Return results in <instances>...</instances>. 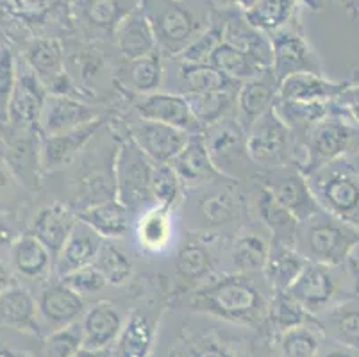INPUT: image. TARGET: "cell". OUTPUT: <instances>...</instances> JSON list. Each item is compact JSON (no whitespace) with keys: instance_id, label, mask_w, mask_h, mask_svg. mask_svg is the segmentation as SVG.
Segmentation results:
<instances>
[{"instance_id":"6da1fadb","label":"cell","mask_w":359,"mask_h":357,"mask_svg":"<svg viewBox=\"0 0 359 357\" xmlns=\"http://www.w3.org/2000/svg\"><path fill=\"white\" fill-rule=\"evenodd\" d=\"M272 295L263 274L213 275L190 291L188 306L194 313L220 322L261 329L266 323Z\"/></svg>"},{"instance_id":"7a4b0ae2","label":"cell","mask_w":359,"mask_h":357,"mask_svg":"<svg viewBox=\"0 0 359 357\" xmlns=\"http://www.w3.org/2000/svg\"><path fill=\"white\" fill-rule=\"evenodd\" d=\"M163 58H177L210 25L208 0H138Z\"/></svg>"},{"instance_id":"3957f363","label":"cell","mask_w":359,"mask_h":357,"mask_svg":"<svg viewBox=\"0 0 359 357\" xmlns=\"http://www.w3.org/2000/svg\"><path fill=\"white\" fill-rule=\"evenodd\" d=\"M286 293L309 314H324L332 307L359 299V261L351 257L341 264L306 263Z\"/></svg>"},{"instance_id":"277c9868","label":"cell","mask_w":359,"mask_h":357,"mask_svg":"<svg viewBox=\"0 0 359 357\" xmlns=\"http://www.w3.org/2000/svg\"><path fill=\"white\" fill-rule=\"evenodd\" d=\"M320 209L359 231V166L338 157L304 173Z\"/></svg>"},{"instance_id":"5b68a950","label":"cell","mask_w":359,"mask_h":357,"mask_svg":"<svg viewBox=\"0 0 359 357\" xmlns=\"http://www.w3.org/2000/svg\"><path fill=\"white\" fill-rule=\"evenodd\" d=\"M359 247V231L329 213L322 211L299 225L295 250L308 263L341 264L352 257Z\"/></svg>"},{"instance_id":"8992f818","label":"cell","mask_w":359,"mask_h":357,"mask_svg":"<svg viewBox=\"0 0 359 357\" xmlns=\"http://www.w3.org/2000/svg\"><path fill=\"white\" fill-rule=\"evenodd\" d=\"M297 150L302 173L338 157H352L359 154V127L336 116H327L297 140Z\"/></svg>"},{"instance_id":"52a82bcc","label":"cell","mask_w":359,"mask_h":357,"mask_svg":"<svg viewBox=\"0 0 359 357\" xmlns=\"http://www.w3.org/2000/svg\"><path fill=\"white\" fill-rule=\"evenodd\" d=\"M229 182L233 181L222 179L211 184L198 186L195 195H184L182 202L191 231L197 234L213 236L220 229L240 220L241 198Z\"/></svg>"},{"instance_id":"ba28073f","label":"cell","mask_w":359,"mask_h":357,"mask_svg":"<svg viewBox=\"0 0 359 357\" xmlns=\"http://www.w3.org/2000/svg\"><path fill=\"white\" fill-rule=\"evenodd\" d=\"M247 152L257 173L288 165L299 166L295 136L273 107L257 118L247 130Z\"/></svg>"},{"instance_id":"9c48e42d","label":"cell","mask_w":359,"mask_h":357,"mask_svg":"<svg viewBox=\"0 0 359 357\" xmlns=\"http://www.w3.org/2000/svg\"><path fill=\"white\" fill-rule=\"evenodd\" d=\"M213 165L231 181H241L257 175V168L247 152V130L238 122L236 113L202 129Z\"/></svg>"},{"instance_id":"30bf717a","label":"cell","mask_w":359,"mask_h":357,"mask_svg":"<svg viewBox=\"0 0 359 357\" xmlns=\"http://www.w3.org/2000/svg\"><path fill=\"white\" fill-rule=\"evenodd\" d=\"M154 168L156 163L147 157L129 136L120 140L115 159L116 198L133 213V216L154 204L152 201Z\"/></svg>"},{"instance_id":"8fae6325","label":"cell","mask_w":359,"mask_h":357,"mask_svg":"<svg viewBox=\"0 0 359 357\" xmlns=\"http://www.w3.org/2000/svg\"><path fill=\"white\" fill-rule=\"evenodd\" d=\"M270 47H272V74L277 81L290 77V75L311 72V74H324L315 50L306 39L304 32L295 18L285 27L270 32Z\"/></svg>"},{"instance_id":"7c38bea8","label":"cell","mask_w":359,"mask_h":357,"mask_svg":"<svg viewBox=\"0 0 359 357\" xmlns=\"http://www.w3.org/2000/svg\"><path fill=\"white\" fill-rule=\"evenodd\" d=\"M259 184L270 191V195L279 202L286 211L292 213L302 224L320 211L318 202L313 196L308 179L297 165L269 170L257 173Z\"/></svg>"},{"instance_id":"4fadbf2b","label":"cell","mask_w":359,"mask_h":357,"mask_svg":"<svg viewBox=\"0 0 359 357\" xmlns=\"http://www.w3.org/2000/svg\"><path fill=\"white\" fill-rule=\"evenodd\" d=\"M47 90L43 83L36 77L24 59L16 63V83L13 88L8 106V120L6 122L15 130L38 129L43 102L47 98Z\"/></svg>"},{"instance_id":"5bb4252c","label":"cell","mask_w":359,"mask_h":357,"mask_svg":"<svg viewBox=\"0 0 359 357\" xmlns=\"http://www.w3.org/2000/svg\"><path fill=\"white\" fill-rule=\"evenodd\" d=\"M133 111L136 116L143 120L165 123L188 134L202 130L184 95L174 93V91H154V93L136 97Z\"/></svg>"},{"instance_id":"9a60e30c","label":"cell","mask_w":359,"mask_h":357,"mask_svg":"<svg viewBox=\"0 0 359 357\" xmlns=\"http://www.w3.org/2000/svg\"><path fill=\"white\" fill-rule=\"evenodd\" d=\"M127 136L156 165H170L172 159L186 145L190 134L175 127L165 126V123L150 122V120L136 116L135 122L127 126Z\"/></svg>"},{"instance_id":"2e32d148","label":"cell","mask_w":359,"mask_h":357,"mask_svg":"<svg viewBox=\"0 0 359 357\" xmlns=\"http://www.w3.org/2000/svg\"><path fill=\"white\" fill-rule=\"evenodd\" d=\"M106 118H99L83 127L72 129L68 133L55 136H41L40 143V166L45 172H57L74 165L77 157L86 150V147L95 140L97 133L104 127Z\"/></svg>"},{"instance_id":"e0dca14e","label":"cell","mask_w":359,"mask_h":357,"mask_svg":"<svg viewBox=\"0 0 359 357\" xmlns=\"http://www.w3.org/2000/svg\"><path fill=\"white\" fill-rule=\"evenodd\" d=\"M102 109L67 95H47L38 120L41 136H55L102 118Z\"/></svg>"},{"instance_id":"ac0fdd59","label":"cell","mask_w":359,"mask_h":357,"mask_svg":"<svg viewBox=\"0 0 359 357\" xmlns=\"http://www.w3.org/2000/svg\"><path fill=\"white\" fill-rule=\"evenodd\" d=\"M215 254L205 238L194 236L179 247L174 261V277L179 295L190 293L215 275Z\"/></svg>"},{"instance_id":"d6986e66","label":"cell","mask_w":359,"mask_h":357,"mask_svg":"<svg viewBox=\"0 0 359 357\" xmlns=\"http://www.w3.org/2000/svg\"><path fill=\"white\" fill-rule=\"evenodd\" d=\"M135 240L145 254L159 255L170 250L175 236V216L172 209L152 204L140 211L130 227Z\"/></svg>"},{"instance_id":"ffe728a7","label":"cell","mask_w":359,"mask_h":357,"mask_svg":"<svg viewBox=\"0 0 359 357\" xmlns=\"http://www.w3.org/2000/svg\"><path fill=\"white\" fill-rule=\"evenodd\" d=\"M40 325L45 323L48 329L55 330L74 322H79L86 313V302L79 293L63 284L61 281L48 284L41 290L40 297L36 300Z\"/></svg>"},{"instance_id":"44dd1931","label":"cell","mask_w":359,"mask_h":357,"mask_svg":"<svg viewBox=\"0 0 359 357\" xmlns=\"http://www.w3.org/2000/svg\"><path fill=\"white\" fill-rule=\"evenodd\" d=\"M170 166L175 170L184 188H198V186L211 184L222 181L227 177L222 175L213 165L208 147L204 143V136L201 133L190 134L186 145L181 152L172 159Z\"/></svg>"},{"instance_id":"7402d4cb","label":"cell","mask_w":359,"mask_h":357,"mask_svg":"<svg viewBox=\"0 0 359 357\" xmlns=\"http://www.w3.org/2000/svg\"><path fill=\"white\" fill-rule=\"evenodd\" d=\"M159 316L147 309L130 311L118 338L111 346V357H150L158 338Z\"/></svg>"},{"instance_id":"603a6c76","label":"cell","mask_w":359,"mask_h":357,"mask_svg":"<svg viewBox=\"0 0 359 357\" xmlns=\"http://www.w3.org/2000/svg\"><path fill=\"white\" fill-rule=\"evenodd\" d=\"M277 97H279V81L272 70L240 84L236 93V118L241 127L249 130L257 118L276 106Z\"/></svg>"},{"instance_id":"cb8c5ba5","label":"cell","mask_w":359,"mask_h":357,"mask_svg":"<svg viewBox=\"0 0 359 357\" xmlns=\"http://www.w3.org/2000/svg\"><path fill=\"white\" fill-rule=\"evenodd\" d=\"M102 241L104 238H100L90 225L77 218L70 236L54 261L55 275L61 279L72 271L95 263Z\"/></svg>"},{"instance_id":"d4e9b609","label":"cell","mask_w":359,"mask_h":357,"mask_svg":"<svg viewBox=\"0 0 359 357\" xmlns=\"http://www.w3.org/2000/svg\"><path fill=\"white\" fill-rule=\"evenodd\" d=\"M81 323L84 332V349L107 350L118 338L126 316L115 304L102 300L88 307Z\"/></svg>"},{"instance_id":"484cf974","label":"cell","mask_w":359,"mask_h":357,"mask_svg":"<svg viewBox=\"0 0 359 357\" xmlns=\"http://www.w3.org/2000/svg\"><path fill=\"white\" fill-rule=\"evenodd\" d=\"M177 59V58H174ZM179 65L175 68L174 79L170 81L172 91L184 97L190 95H204L213 91L238 90L240 84L233 83L231 79L225 77L222 72L208 63H186L177 59Z\"/></svg>"},{"instance_id":"4316f807","label":"cell","mask_w":359,"mask_h":357,"mask_svg":"<svg viewBox=\"0 0 359 357\" xmlns=\"http://www.w3.org/2000/svg\"><path fill=\"white\" fill-rule=\"evenodd\" d=\"M0 327L34 336L40 334L41 325L36 299L22 284H11L0 293Z\"/></svg>"},{"instance_id":"83f0119b","label":"cell","mask_w":359,"mask_h":357,"mask_svg":"<svg viewBox=\"0 0 359 357\" xmlns=\"http://www.w3.org/2000/svg\"><path fill=\"white\" fill-rule=\"evenodd\" d=\"M351 84L347 81H331L324 74H302L290 75L279 83V98L293 102H329L338 97Z\"/></svg>"},{"instance_id":"f1b7e54d","label":"cell","mask_w":359,"mask_h":357,"mask_svg":"<svg viewBox=\"0 0 359 357\" xmlns=\"http://www.w3.org/2000/svg\"><path fill=\"white\" fill-rule=\"evenodd\" d=\"M116 83L136 97L159 91V88L165 84V65L159 48L150 52L149 55L126 61L116 72Z\"/></svg>"},{"instance_id":"f546056e","label":"cell","mask_w":359,"mask_h":357,"mask_svg":"<svg viewBox=\"0 0 359 357\" xmlns=\"http://www.w3.org/2000/svg\"><path fill=\"white\" fill-rule=\"evenodd\" d=\"M222 9L224 15V41L254 55L263 61L272 70V47H270L269 34L261 32L259 29L245 20L243 13L238 9Z\"/></svg>"},{"instance_id":"4dcf8cb0","label":"cell","mask_w":359,"mask_h":357,"mask_svg":"<svg viewBox=\"0 0 359 357\" xmlns=\"http://www.w3.org/2000/svg\"><path fill=\"white\" fill-rule=\"evenodd\" d=\"M11 270L22 279L45 281L54 267V257L48 248L32 232L18 236L9 248Z\"/></svg>"},{"instance_id":"1f68e13d","label":"cell","mask_w":359,"mask_h":357,"mask_svg":"<svg viewBox=\"0 0 359 357\" xmlns=\"http://www.w3.org/2000/svg\"><path fill=\"white\" fill-rule=\"evenodd\" d=\"M75 222H77V215L70 206L54 202L36 215V218L32 220L31 232L48 248L55 261L61 247L70 236Z\"/></svg>"},{"instance_id":"d6a6232c","label":"cell","mask_w":359,"mask_h":357,"mask_svg":"<svg viewBox=\"0 0 359 357\" xmlns=\"http://www.w3.org/2000/svg\"><path fill=\"white\" fill-rule=\"evenodd\" d=\"M75 215L104 240H122L133 227V213L118 198L90 206L83 211H77Z\"/></svg>"},{"instance_id":"836d02e7","label":"cell","mask_w":359,"mask_h":357,"mask_svg":"<svg viewBox=\"0 0 359 357\" xmlns=\"http://www.w3.org/2000/svg\"><path fill=\"white\" fill-rule=\"evenodd\" d=\"M270 243L266 236L252 229H241L229 247V274L256 275L263 274V268L269 260Z\"/></svg>"},{"instance_id":"e575fe53","label":"cell","mask_w":359,"mask_h":357,"mask_svg":"<svg viewBox=\"0 0 359 357\" xmlns=\"http://www.w3.org/2000/svg\"><path fill=\"white\" fill-rule=\"evenodd\" d=\"M115 45L126 61L149 55L150 52L158 50L154 32L150 29L140 8L123 16L115 27Z\"/></svg>"},{"instance_id":"d590c367","label":"cell","mask_w":359,"mask_h":357,"mask_svg":"<svg viewBox=\"0 0 359 357\" xmlns=\"http://www.w3.org/2000/svg\"><path fill=\"white\" fill-rule=\"evenodd\" d=\"M138 8V0H77V16L86 31L113 34L120 20Z\"/></svg>"},{"instance_id":"8d00e7d4","label":"cell","mask_w":359,"mask_h":357,"mask_svg":"<svg viewBox=\"0 0 359 357\" xmlns=\"http://www.w3.org/2000/svg\"><path fill=\"white\" fill-rule=\"evenodd\" d=\"M256 215L257 220L264 225V229L270 232L272 241L285 243L290 247H295V238L299 232L300 222L290 211H286L279 202L270 195V191L263 186H257L256 201Z\"/></svg>"},{"instance_id":"74e56055","label":"cell","mask_w":359,"mask_h":357,"mask_svg":"<svg viewBox=\"0 0 359 357\" xmlns=\"http://www.w3.org/2000/svg\"><path fill=\"white\" fill-rule=\"evenodd\" d=\"M208 65L217 68L218 72H222L225 77L231 79L236 84H243L245 81H250V79L257 77L264 72H270V67H266L263 61L233 47V45L225 43L224 39L211 52Z\"/></svg>"},{"instance_id":"f35d334b","label":"cell","mask_w":359,"mask_h":357,"mask_svg":"<svg viewBox=\"0 0 359 357\" xmlns=\"http://www.w3.org/2000/svg\"><path fill=\"white\" fill-rule=\"evenodd\" d=\"M308 261L295 250V247H290L285 243H270L269 260L263 268V277L272 291H288L304 270Z\"/></svg>"},{"instance_id":"ab89813d","label":"cell","mask_w":359,"mask_h":357,"mask_svg":"<svg viewBox=\"0 0 359 357\" xmlns=\"http://www.w3.org/2000/svg\"><path fill=\"white\" fill-rule=\"evenodd\" d=\"M24 61L43 83L45 90L65 74V52L57 38L34 39L25 50Z\"/></svg>"},{"instance_id":"60d3db41","label":"cell","mask_w":359,"mask_h":357,"mask_svg":"<svg viewBox=\"0 0 359 357\" xmlns=\"http://www.w3.org/2000/svg\"><path fill=\"white\" fill-rule=\"evenodd\" d=\"M300 0H256V4L243 13L245 20L264 34L285 27L295 18Z\"/></svg>"},{"instance_id":"b9f144b4","label":"cell","mask_w":359,"mask_h":357,"mask_svg":"<svg viewBox=\"0 0 359 357\" xmlns=\"http://www.w3.org/2000/svg\"><path fill=\"white\" fill-rule=\"evenodd\" d=\"M236 93L238 90L213 91L204 95H190L186 97V100L190 104L197 122L204 129L222 118L236 113Z\"/></svg>"},{"instance_id":"7bdbcfd3","label":"cell","mask_w":359,"mask_h":357,"mask_svg":"<svg viewBox=\"0 0 359 357\" xmlns=\"http://www.w3.org/2000/svg\"><path fill=\"white\" fill-rule=\"evenodd\" d=\"M308 322H313V314H309L286 291H273L264 327H269L272 332L280 336L285 330Z\"/></svg>"},{"instance_id":"ee69618b","label":"cell","mask_w":359,"mask_h":357,"mask_svg":"<svg viewBox=\"0 0 359 357\" xmlns=\"http://www.w3.org/2000/svg\"><path fill=\"white\" fill-rule=\"evenodd\" d=\"M322 330L318 323H302L285 330L279 336L280 357H316L320 350Z\"/></svg>"},{"instance_id":"f6af8a7d","label":"cell","mask_w":359,"mask_h":357,"mask_svg":"<svg viewBox=\"0 0 359 357\" xmlns=\"http://www.w3.org/2000/svg\"><path fill=\"white\" fill-rule=\"evenodd\" d=\"M97 268L111 286H123L133 277V261L113 240H104L95 260Z\"/></svg>"},{"instance_id":"bcb514c9","label":"cell","mask_w":359,"mask_h":357,"mask_svg":"<svg viewBox=\"0 0 359 357\" xmlns=\"http://www.w3.org/2000/svg\"><path fill=\"white\" fill-rule=\"evenodd\" d=\"M186 188L175 170L170 165H156L152 177V201L166 209H175L182 204Z\"/></svg>"},{"instance_id":"7dc6e473","label":"cell","mask_w":359,"mask_h":357,"mask_svg":"<svg viewBox=\"0 0 359 357\" xmlns=\"http://www.w3.org/2000/svg\"><path fill=\"white\" fill-rule=\"evenodd\" d=\"M324 314L336 338L359 350V299L339 304Z\"/></svg>"},{"instance_id":"c3c4849f","label":"cell","mask_w":359,"mask_h":357,"mask_svg":"<svg viewBox=\"0 0 359 357\" xmlns=\"http://www.w3.org/2000/svg\"><path fill=\"white\" fill-rule=\"evenodd\" d=\"M83 346L84 332L79 320L48 334L43 342V357H74Z\"/></svg>"},{"instance_id":"681fc988","label":"cell","mask_w":359,"mask_h":357,"mask_svg":"<svg viewBox=\"0 0 359 357\" xmlns=\"http://www.w3.org/2000/svg\"><path fill=\"white\" fill-rule=\"evenodd\" d=\"M331 116L359 127V70L351 77V84L338 97L329 100Z\"/></svg>"},{"instance_id":"f907efd6","label":"cell","mask_w":359,"mask_h":357,"mask_svg":"<svg viewBox=\"0 0 359 357\" xmlns=\"http://www.w3.org/2000/svg\"><path fill=\"white\" fill-rule=\"evenodd\" d=\"M18 58L6 43H0V122L8 120V106L16 83Z\"/></svg>"},{"instance_id":"816d5d0a","label":"cell","mask_w":359,"mask_h":357,"mask_svg":"<svg viewBox=\"0 0 359 357\" xmlns=\"http://www.w3.org/2000/svg\"><path fill=\"white\" fill-rule=\"evenodd\" d=\"M60 281L67 284L70 290H74L75 293H79L83 299L84 297H90V295H97L107 286L106 279H104L95 264H88V267L79 268V270L61 277Z\"/></svg>"},{"instance_id":"f5cc1de1","label":"cell","mask_w":359,"mask_h":357,"mask_svg":"<svg viewBox=\"0 0 359 357\" xmlns=\"http://www.w3.org/2000/svg\"><path fill=\"white\" fill-rule=\"evenodd\" d=\"M60 0H8L9 8L16 15L25 16V18H34L47 13L48 9L54 8Z\"/></svg>"},{"instance_id":"db71d44e","label":"cell","mask_w":359,"mask_h":357,"mask_svg":"<svg viewBox=\"0 0 359 357\" xmlns=\"http://www.w3.org/2000/svg\"><path fill=\"white\" fill-rule=\"evenodd\" d=\"M213 4H217V8L238 9V11L245 13L256 4V0H213Z\"/></svg>"},{"instance_id":"11a10c76","label":"cell","mask_w":359,"mask_h":357,"mask_svg":"<svg viewBox=\"0 0 359 357\" xmlns=\"http://www.w3.org/2000/svg\"><path fill=\"white\" fill-rule=\"evenodd\" d=\"M16 236L13 232V229L9 227L6 222H0V250L4 248H11V245L15 243Z\"/></svg>"},{"instance_id":"9f6ffc18","label":"cell","mask_w":359,"mask_h":357,"mask_svg":"<svg viewBox=\"0 0 359 357\" xmlns=\"http://www.w3.org/2000/svg\"><path fill=\"white\" fill-rule=\"evenodd\" d=\"M15 275H13V270L6 263L0 261V293L4 290H8L11 284H15Z\"/></svg>"},{"instance_id":"6f0895ef","label":"cell","mask_w":359,"mask_h":357,"mask_svg":"<svg viewBox=\"0 0 359 357\" xmlns=\"http://www.w3.org/2000/svg\"><path fill=\"white\" fill-rule=\"evenodd\" d=\"M74 357H111V349L107 350H88V349H81L79 352L75 353Z\"/></svg>"},{"instance_id":"680465c9","label":"cell","mask_w":359,"mask_h":357,"mask_svg":"<svg viewBox=\"0 0 359 357\" xmlns=\"http://www.w3.org/2000/svg\"><path fill=\"white\" fill-rule=\"evenodd\" d=\"M0 357H27V356L22 352H16V350L9 349V346H6L0 343Z\"/></svg>"},{"instance_id":"91938a15","label":"cell","mask_w":359,"mask_h":357,"mask_svg":"<svg viewBox=\"0 0 359 357\" xmlns=\"http://www.w3.org/2000/svg\"><path fill=\"white\" fill-rule=\"evenodd\" d=\"M347 8H348V11L352 13V15L359 16V0H352V2H348Z\"/></svg>"},{"instance_id":"94428289","label":"cell","mask_w":359,"mask_h":357,"mask_svg":"<svg viewBox=\"0 0 359 357\" xmlns=\"http://www.w3.org/2000/svg\"><path fill=\"white\" fill-rule=\"evenodd\" d=\"M320 357H351L347 352H338V350H331V352L324 353V356Z\"/></svg>"},{"instance_id":"6125c7cd","label":"cell","mask_w":359,"mask_h":357,"mask_svg":"<svg viewBox=\"0 0 359 357\" xmlns=\"http://www.w3.org/2000/svg\"><path fill=\"white\" fill-rule=\"evenodd\" d=\"M300 2H304V4H308L309 8H313V9L322 8V2H320V0H300Z\"/></svg>"},{"instance_id":"be15d7a7","label":"cell","mask_w":359,"mask_h":357,"mask_svg":"<svg viewBox=\"0 0 359 357\" xmlns=\"http://www.w3.org/2000/svg\"><path fill=\"white\" fill-rule=\"evenodd\" d=\"M338 2H341V4H345V6H347L348 2H352V0H338Z\"/></svg>"}]
</instances>
